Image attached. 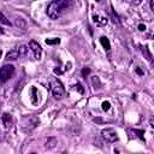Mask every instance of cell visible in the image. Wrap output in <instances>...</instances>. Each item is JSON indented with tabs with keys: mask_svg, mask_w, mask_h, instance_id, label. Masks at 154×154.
Here are the masks:
<instances>
[{
	"mask_svg": "<svg viewBox=\"0 0 154 154\" xmlns=\"http://www.w3.org/2000/svg\"><path fill=\"white\" fill-rule=\"evenodd\" d=\"M14 75V66L13 65H4L1 69H0V84H4L6 83L12 76Z\"/></svg>",
	"mask_w": 154,
	"mask_h": 154,
	"instance_id": "2",
	"label": "cell"
},
{
	"mask_svg": "<svg viewBox=\"0 0 154 154\" xmlns=\"http://www.w3.org/2000/svg\"><path fill=\"white\" fill-rule=\"evenodd\" d=\"M109 107H111V103H109L108 101H103V102H102V109H103V111H108Z\"/></svg>",
	"mask_w": 154,
	"mask_h": 154,
	"instance_id": "13",
	"label": "cell"
},
{
	"mask_svg": "<svg viewBox=\"0 0 154 154\" xmlns=\"http://www.w3.org/2000/svg\"><path fill=\"white\" fill-rule=\"evenodd\" d=\"M132 1H134L135 4H140V2H141V0H132Z\"/></svg>",
	"mask_w": 154,
	"mask_h": 154,
	"instance_id": "18",
	"label": "cell"
},
{
	"mask_svg": "<svg viewBox=\"0 0 154 154\" xmlns=\"http://www.w3.org/2000/svg\"><path fill=\"white\" fill-rule=\"evenodd\" d=\"M138 29H140L141 31H143V30H146V26H144L143 24H140V25H138Z\"/></svg>",
	"mask_w": 154,
	"mask_h": 154,
	"instance_id": "16",
	"label": "cell"
},
{
	"mask_svg": "<svg viewBox=\"0 0 154 154\" xmlns=\"http://www.w3.org/2000/svg\"><path fill=\"white\" fill-rule=\"evenodd\" d=\"M149 6H150V10L154 11V6H153V0H149Z\"/></svg>",
	"mask_w": 154,
	"mask_h": 154,
	"instance_id": "17",
	"label": "cell"
},
{
	"mask_svg": "<svg viewBox=\"0 0 154 154\" xmlns=\"http://www.w3.org/2000/svg\"><path fill=\"white\" fill-rule=\"evenodd\" d=\"M101 135H102V138L106 141V142H116V141H118V135H117V132H116V130L114 129H112V128H106V129H103L102 131H101Z\"/></svg>",
	"mask_w": 154,
	"mask_h": 154,
	"instance_id": "4",
	"label": "cell"
},
{
	"mask_svg": "<svg viewBox=\"0 0 154 154\" xmlns=\"http://www.w3.org/2000/svg\"><path fill=\"white\" fill-rule=\"evenodd\" d=\"M75 87H76V89H78V90H79V91H81V93H82V94H83V93H84V90H83V89H82V88H81V84H76V85H75Z\"/></svg>",
	"mask_w": 154,
	"mask_h": 154,
	"instance_id": "14",
	"label": "cell"
},
{
	"mask_svg": "<svg viewBox=\"0 0 154 154\" xmlns=\"http://www.w3.org/2000/svg\"><path fill=\"white\" fill-rule=\"evenodd\" d=\"M18 58H19V53H18V49L16 48V49H13V51L8 52L5 59L8 61V60H16V59H18Z\"/></svg>",
	"mask_w": 154,
	"mask_h": 154,
	"instance_id": "6",
	"label": "cell"
},
{
	"mask_svg": "<svg viewBox=\"0 0 154 154\" xmlns=\"http://www.w3.org/2000/svg\"><path fill=\"white\" fill-rule=\"evenodd\" d=\"M93 18H94V22H95L97 25H103V24L107 23V18H105V17H100V16L94 14Z\"/></svg>",
	"mask_w": 154,
	"mask_h": 154,
	"instance_id": "9",
	"label": "cell"
},
{
	"mask_svg": "<svg viewBox=\"0 0 154 154\" xmlns=\"http://www.w3.org/2000/svg\"><path fill=\"white\" fill-rule=\"evenodd\" d=\"M17 49H18V53H19V58H22V57H25V55H26L28 48H26L25 46H20V47H18Z\"/></svg>",
	"mask_w": 154,
	"mask_h": 154,
	"instance_id": "10",
	"label": "cell"
},
{
	"mask_svg": "<svg viewBox=\"0 0 154 154\" xmlns=\"http://www.w3.org/2000/svg\"><path fill=\"white\" fill-rule=\"evenodd\" d=\"M71 6H72V0H53L48 4L46 13L51 19H58Z\"/></svg>",
	"mask_w": 154,
	"mask_h": 154,
	"instance_id": "1",
	"label": "cell"
},
{
	"mask_svg": "<svg viewBox=\"0 0 154 154\" xmlns=\"http://www.w3.org/2000/svg\"><path fill=\"white\" fill-rule=\"evenodd\" d=\"M1 54H2V52H1V49H0V58H1Z\"/></svg>",
	"mask_w": 154,
	"mask_h": 154,
	"instance_id": "20",
	"label": "cell"
},
{
	"mask_svg": "<svg viewBox=\"0 0 154 154\" xmlns=\"http://www.w3.org/2000/svg\"><path fill=\"white\" fill-rule=\"evenodd\" d=\"M51 87H52V93L55 97H61L65 93V89H64V85L61 84V82L57 78H54L51 83Z\"/></svg>",
	"mask_w": 154,
	"mask_h": 154,
	"instance_id": "3",
	"label": "cell"
},
{
	"mask_svg": "<svg viewBox=\"0 0 154 154\" xmlns=\"http://www.w3.org/2000/svg\"><path fill=\"white\" fill-rule=\"evenodd\" d=\"M29 48L31 49V52L34 53V57L36 60H40L42 57V48L41 46L36 42V41H30L29 42Z\"/></svg>",
	"mask_w": 154,
	"mask_h": 154,
	"instance_id": "5",
	"label": "cell"
},
{
	"mask_svg": "<svg viewBox=\"0 0 154 154\" xmlns=\"http://www.w3.org/2000/svg\"><path fill=\"white\" fill-rule=\"evenodd\" d=\"M0 32H1V34H2V32H4V30H2V29H1V28H0Z\"/></svg>",
	"mask_w": 154,
	"mask_h": 154,
	"instance_id": "19",
	"label": "cell"
},
{
	"mask_svg": "<svg viewBox=\"0 0 154 154\" xmlns=\"http://www.w3.org/2000/svg\"><path fill=\"white\" fill-rule=\"evenodd\" d=\"M100 43L102 45V47H103L106 51H109V49H111V43H109V41H108L107 37H105V36L100 37Z\"/></svg>",
	"mask_w": 154,
	"mask_h": 154,
	"instance_id": "8",
	"label": "cell"
},
{
	"mask_svg": "<svg viewBox=\"0 0 154 154\" xmlns=\"http://www.w3.org/2000/svg\"><path fill=\"white\" fill-rule=\"evenodd\" d=\"M0 23H2V24H6V25H11V23H10V20L0 12Z\"/></svg>",
	"mask_w": 154,
	"mask_h": 154,
	"instance_id": "11",
	"label": "cell"
},
{
	"mask_svg": "<svg viewBox=\"0 0 154 154\" xmlns=\"http://www.w3.org/2000/svg\"><path fill=\"white\" fill-rule=\"evenodd\" d=\"M89 72H90V70H89V69H84V70H83V72H82V73H83V76H85V75H88V73H89Z\"/></svg>",
	"mask_w": 154,
	"mask_h": 154,
	"instance_id": "15",
	"label": "cell"
},
{
	"mask_svg": "<svg viewBox=\"0 0 154 154\" xmlns=\"http://www.w3.org/2000/svg\"><path fill=\"white\" fill-rule=\"evenodd\" d=\"M59 42H60L59 38H47L46 40V43L47 45H58Z\"/></svg>",
	"mask_w": 154,
	"mask_h": 154,
	"instance_id": "12",
	"label": "cell"
},
{
	"mask_svg": "<svg viewBox=\"0 0 154 154\" xmlns=\"http://www.w3.org/2000/svg\"><path fill=\"white\" fill-rule=\"evenodd\" d=\"M2 122H4V125H5V128H11V124H12V120H11V116L10 114H7V113H5V114H2Z\"/></svg>",
	"mask_w": 154,
	"mask_h": 154,
	"instance_id": "7",
	"label": "cell"
}]
</instances>
